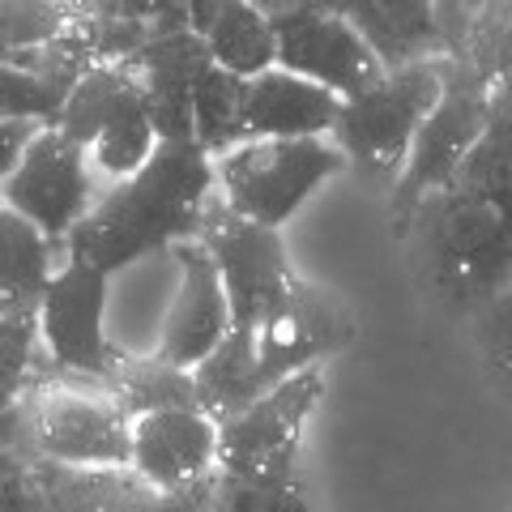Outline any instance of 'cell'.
Wrapping results in <instances>:
<instances>
[{
    "label": "cell",
    "mask_w": 512,
    "mask_h": 512,
    "mask_svg": "<svg viewBox=\"0 0 512 512\" xmlns=\"http://www.w3.org/2000/svg\"><path fill=\"white\" fill-rule=\"evenodd\" d=\"M210 192L214 154H205L192 137L158 141L133 175L111 180V188L94 197L86 218L64 235L60 256L120 274L141 256L171 252V244L197 235Z\"/></svg>",
    "instance_id": "cell-1"
},
{
    "label": "cell",
    "mask_w": 512,
    "mask_h": 512,
    "mask_svg": "<svg viewBox=\"0 0 512 512\" xmlns=\"http://www.w3.org/2000/svg\"><path fill=\"white\" fill-rule=\"evenodd\" d=\"M406 231L419 235L436 286L466 312L512 286V192L444 184L414 205Z\"/></svg>",
    "instance_id": "cell-2"
},
{
    "label": "cell",
    "mask_w": 512,
    "mask_h": 512,
    "mask_svg": "<svg viewBox=\"0 0 512 512\" xmlns=\"http://www.w3.org/2000/svg\"><path fill=\"white\" fill-rule=\"evenodd\" d=\"M346 163L333 137H248L214 158V188L235 214L282 227Z\"/></svg>",
    "instance_id": "cell-3"
},
{
    "label": "cell",
    "mask_w": 512,
    "mask_h": 512,
    "mask_svg": "<svg viewBox=\"0 0 512 512\" xmlns=\"http://www.w3.org/2000/svg\"><path fill=\"white\" fill-rule=\"evenodd\" d=\"M35 461L60 466H128L133 419L116 406L103 380L64 376L52 363L22 393Z\"/></svg>",
    "instance_id": "cell-4"
},
{
    "label": "cell",
    "mask_w": 512,
    "mask_h": 512,
    "mask_svg": "<svg viewBox=\"0 0 512 512\" xmlns=\"http://www.w3.org/2000/svg\"><path fill=\"white\" fill-rule=\"evenodd\" d=\"M440 86H444V56L384 69L372 86L342 99L338 124H333L329 137L338 141L350 163L397 180V171H402L414 146V133L423 128L427 111L440 99Z\"/></svg>",
    "instance_id": "cell-5"
},
{
    "label": "cell",
    "mask_w": 512,
    "mask_h": 512,
    "mask_svg": "<svg viewBox=\"0 0 512 512\" xmlns=\"http://www.w3.org/2000/svg\"><path fill=\"white\" fill-rule=\"evenodd\" d=\"M491 77L478 69L470 56H444V86L436 107L427 111L423 128L414 133V146L406 154L402 171L393 180V222L397 231H406V222L414 214L427 192L444 188L453 180V171L461 167V158L470 154L487 124L491 107Z\"/></svg>",
    "instance_id": "cell-6"
},
{
    "label": "cell",
    "mask_w": 512,
    "mask_h": 512,
    "mask_svg": "<svg viewBox=\"0 0 512 512\" xmlns=\"http://www.w3.org/2000/svg\"><path fill=\"white\" fill-rule=\"evenodd\" d=\"M107 286L111 274L90 261L60 256L52 269L39 295V338L56 372L107 384L120 359V346L107 333Z\"/></svg>",
    "instance_id": "cell-7"
},
{
    "label": "cell",
    "mask_w": 512,
    "mask_h": 512,
    "mask_svg": "<svg viewBox=\"0 0 512 512\" xmlns=\"http://www.w3.org/2000/svg\"><path fill=\"white\" fill-rule=\"evenodd\" d=\"M214 192L205 201L197 239L210 248L218 265L222 291H227V303H231V325H252L286 295V286L295 282V269L278 227H265V222L235 214Z\"/></svg>",
    "instance_id": "cell-8"
},
{
    "label": "cell",
    "mask_w": 512,
    "mask_h": 512,
    "mask_svg": "<svg viewBox=\"0 0 512 512\" xmlns=\"http://www.w3.org/2000/svg\"><path fill=\"white\" fill-rule=\"evenodd\" d=\"M90 167V154L73 137H64L56 124H43L26 141L18 167L5 175L0 201L26 214L47 239L64 248V235L86 218L94 197H99Z\"/></svg>",
    "instance_id": "cell-9"
},
{
    "label": "cell",
    "mask_w": 512,
    "mask_h": 512,
    "mask_svg": "<svg viewBox=\"0 0 512 512\" xmlns=\"http://www.w3.org/2000/svg\"><path fill=\"white\" fill-rule=\"evenodd\" d=\"M248 329H252L256 363H261L269 384H282L286 376L303 372V367L333 359L355 338L350 312L329 291H320V286L303 278L286 286V295L261 320H252Z\"/></svg>",
    "instance_id": "cell-10"
},
{
    "label": "cell",
    "mask_w": 512,
    "mask_h": 512,
    "mask_svg": "<svg viewBox=\"0 0 512 512\" xmlns=\"http://www.w3.org/2000/svg\"><path fill=\"white\" fill-rule=\"evenodd\" d=\"M325 393V363L286 376L244 410L218 423V470H252L299 453L303 423Z\"/></svg>",
    "instance_id": "cell-11"
},
{
    "label": "cell",
    "mask_w": 512,
    "mask_h": 512,
    "mask_svg": "<svg viewBox=\"0 0 512 512\" xmlns=\"http://www.w3.org/2000/svg\"><path fill=\"white\" fill-rule=\"evenodd\" d=\"M278 30V64L333 94H359L384 73L380 56L367 47L355 22L333 9H291L274 18Z\"/></svg>",
    "instance_id": "cell-12"
},
{
    "label": "cell",
    "mask_w": 512,
    "mask_h": 512,
    "mask_svg": "<svg viewBox=\"0 0 512 512\" xmlns=\"http://www.w3.org/2000/svg\"><path fill=\"white\" fill-rule=\"evenodd\" d=\"M171 256H175V265H180V282H175L163 333H158V355L192 372V367L227 338L231 303H227V291H222L214 256L197 235L171 244Z\"/></svg>",
    "instance_id": "cell-13"
},
{
    "label": "cell",
    "mask_w": 512,
    "mask_h": 512,
    "mask_svg": "<svg viewBox=\"0 0 512 512\" xmlns=\"http://www.w3.org/2000/svg\"><path fill=\"white\" fill-rule=\"evenodd\" d=\"M133 466L150 487L180 491L218 470V419L201 406H167L133 419Z\"/></svg>",
    "instance_id": "cell-14"
},
{
    "label": "cell",
    "mask_w": 512,
    "mask_h": 512,
    "mask_svg": "<svg viewBox=\"0 0 512 512\" xmlns=\"http://www.w3.org/2000/svg\"><path fill=\"white\" fill-rule=\"evenodd\" d=\"M94 64L86 35L69 22L56 39L39 47H22L13 56H0V120H30L56 124L64 99L77 86V77Z\"/></svg>",
    "instance_id": "cell-15"
},
{
    "label": "cell",
    "mask_w": 512,
    "mask_h": 512,
    "mask_svg": "<svg viewBox=\"0 0 512 512\" xmlns=\"http://www.w3.org/2000/svg\"><path fill=\"white\" fill-rule=\"evenodd\" d=\"M128 64H133L141 77L158 141L192 137V86H197V77L205 73V64H210L205 35H197L192 26L163 30V35H154Z\"/></svg>",
    "instance_id": "cell-16"
},
{
    "label": "cell",
    "mask_w": 512,
    "mask_h": 512,
    "mask_svg": "<svg viewBox=\"0 0 512 512\" xmlns=\"http://www.w3.org/2000/svg\"><path fill=\"white\" fill-rule=\"evenodd\" d=\"M338 111H342V94L274 64V69L248 77L244 133L248 137H329L333 124H338Z\"/></svg>",
    "instance_id": "cell-17"
},
{
    "label": "cell",
    "mask_w": 512,
    "mask_h": 512,
    "mask_svg": "<svg viewBox=\"0 0 512 512\" xmlns=\"http://www.w3.org/2000/svg\"><path fill=\"white\" fill-rule=\"evenodd\" d=\"M43 512H163L171 491H158L133 466H60L35 461Z\"/></svg>",
    "instance_id": "cell-18"
},
{
    "label": "cell",
    "mask_w": 512,
    "mask_h": 512,
    "mask_svg": "<svg viewBox=\"0 0 512 512\" xmlns=\"http://www.w3.org/2000/svg\"><path fill=\"white\" fill-rule=\"evenodd\" d=\"M338 13L355 22L384 69L427 56H444L436 30V0H338Z\"/></svg>",
    "instance_id": "cell-19"
},
{
    "label": "cell",
    "mask_w": 512,
    "mask_h": 512,
    "mask_svg": "<svg viewBox=\"0 0 512 512\" xmlns=\"http://www.w3.org/2000/svg\"><path fill=\"white\" fill-rule=\"evenodd\" d=\"M192 384H197V406L218 423L227 419V414L244 410L248 402H256L261 393L274 389V384L265 380L261 363H256L248 325H231L227 329V338H222L210 355L192 367Z\"/></svg>",
    "instance_id": "cell-20"
},
{
    "label": "cell",
    "mask_w": 512,
    "mask_h": 512,
    "mask_svg": "<svg viewBox=\"0 0 512 512\" xmlns=\"http://www.w3.org/2000/svg\"><path fill=\"white\" fill-rule=\"evenodd\" d=\"M210 60L227 73L256 77L278 64V30L274 18L252 0H218L210 26L201 30Z\"/></svg>",
    "instance_id": "cell-21"
},
{
    "label": "cell",
    "mask_w": 512,
    "mask_h": 512,
    "mask_svg": "<svg viewBox=\"0 0 512 512\" xmlns=\"http://www.w3.org/2000/svg\"><path fill=\"white\" fill-rule=\"evenodd\" d=\"M56 265H60L56 239H47L26 214L0 201V299L39 303Z\"/></svg>",
    "instance_id": "cell-22"
},
{
    "label": "cell",
    "mask_w": 512,
    "mask_h": 512,
    "mask_svg": "<svg viewBox=\"0 0 512 512\" xmlns=\"http://www.w3.org/2000/svg\"><path fill=\"white\" fill-rule=\"evenodd\" d=\"M107 393L116 397V406L137 419V414L150 410H167V406H197V384H192V372L180 363L154 355H124L107 376Z\"/></svg>",
    "instance_id": "cell-23"
},
{
    "label": "cell",
    "mask_w": 512,
    "mask_h": 512,
    "mask_svg": "<svg viewBox=\"0 0 512 512\" xmlns=\"http://www.w3.org/2000/svg\"><path fill=\"white\" fill-rule=\"evenodd\" d=\"M210 512H312L299 483V453L252 470H218Z\"/></svg>",
    "instance_id": "cell-24"
},
{
    "label": "cell",
    "mask_w": 512,
    "mask_h": 512,
    "mask_svg": "<svg viewBox=\"0 0 512 512\" xmlns=\"http://www.w3.org/2000/svg\"><path fill=\"white\" fill-rule=\"evenodd\" d=\"M244 90H248V77L227 73L214 60L197 77V86H192V141L205 154L218 158L248 137L244 133Z\"/></svg>",
    "instance_id": "cell-25"
},
{
    "label": "cell",
    "mask_w": 512,
    "mask_h": 512,
    "mask_svg": "<svg viewBox=\"0 0 512 512\" xmlns=\"http://www.w3.org/2000/svg\"><path fill=\"white\" fill-rule=\"evenodd\" d=\"M47 350L39 338V303L0 299V406L18 397L43 376Z\"/></svg>",
    "instance_id": "cell-26"
},
{
    "label": "cell",
    "mask_w": 512,
    "mask_h": 512,
    "mask_svg": "<svg viewBox=\"0 0 512 512\" xmlns=\"http://www.w3.org/2000/svg\"><path fill=\"white\" fill-rule=\"evenodd\" d=\"M73 22V9L60 0H0V56L56 39Z\"/></svg>",
    "instance_id": "cell-27"
},
{
    "label": "cell",
    "mask_w": 512,
    "mask_h": 512,
    "mask_svg": "<svg viewBox=\"0 0 512 512\" xmlns=\"http://www.w3.org/2000/svg\"><path fill=\"white\" fill-rule=\"evenodd\" d=\"M470 320H474V342L483 350V359L495 367V376L504 384H512V286L474 303Z\"/></svg>",
    "instance_id": "cell-28"
},
{
    "label": "cell",
    "mask_w": 512,
    "mask_h": 512,
    "mask_svg": "<svg viewBox=\"0 0 512 512\" xmlns=\"http://www.w3.org/2000/svg\"><path fill=\"white\" fill-rule=\"evenodd\" d=\"M0 512H43L35 466L0 448Z\"/></svg>",
    "instance_id": "cell-29"
},
{
    "label": "cell",
    "mask_w": 512,
    "mask_h": 512,
    "mask_svg": "<svg viewBox=\"0 0 512 512\" xmlns=\"http://www.w3.org/2000/svg\"><path fill=\"white\" fill-rule=\"evenodd\" d=\"M487 0H436V30L444 43V56H466L470 35L483 18Z\"/></svg>",
    "instance_id": "cell-30"
},
{
    "label": "cell",
    "mask_w": 512,
    "mask_h": 512,
    "mask_svg": "<svg viewBox=\"0 0 512 512\" xmlns=\"http://www.w3.org/2000/svg\"><path fill=\"white\" fill-rule=\"evenodd\" d=\"M35 128L43 124H30V120H0V184H5V175L18 167V158L26 150V141L35 137Z\"/></svg>",
    "instance_id": "cell-31"
},
{
    "label": "cell",
    "mask_w": 512,
    "mask_h": 512,
    "mask_svg": "<svg viewBox=\"0 0 512 512\" xmlns=\"http://www.w3.org/2000/svg\"><path fill=\"white\" fill-rule=\"evenodd\" d=\"M60 5H69V9L77 13V9H82V5H86V0H60Z\"/></svg>",
    "instance_id": "cell-32"
},
{
    "label": "cell",
    "mask_w": 512,
    "mask_h": 512,
    "mask_svg": "<svg viewBox=\"0 0 512 512\" xmlns=\"http://www.w3.org/2000/svg\"><path fill=\"white\" fill-rule=\"evenodd\" d=\"M0 423H5V406H0Z\"/></svg>",
    "instance_id": "cell-33"
}]
</instances>
